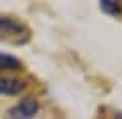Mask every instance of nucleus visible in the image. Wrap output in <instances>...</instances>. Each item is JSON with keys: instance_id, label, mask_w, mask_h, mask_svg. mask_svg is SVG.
I'll return each instance as SVG.
<instances>
[{"instance_id": "nucleus-1", "label": "nucleus", "mask_w": 122, "mask_h": 119, "mask_svg": "<svg viewBox=\"0 0 122 119\" xmlns=\"http://www.w3.org/2000/svg\"><path fill=\"white\" fill-rule=\"evenodd\" d=\"M30 36V30L25 22L16 20L12 16H0V40H10V43H26Z\"/></svg>"}, {"instance_id": "nucleus-3", "label": "nucleus", "mask_w": 122, "mask_h": 119, "mask_svg": "<svg viewBox=\"0 0 122 119\" xmlns=\"http://www.w3.org/2000/svg\"><path fill=\"white\" fill-rule=\"evenodd\" d=\"M25 89V83L12 77H0V95H18Z\"/></svg>"}, {"instance_id": "nucleus-5", "label": "nucleus", "mask_w": 122, "mask_h": 119, "mask_svg": "<svg viewBox=\"0 0 122 119\" xmlns=\"http://www.w3.org/2000/svg\"><path fill=\"white\" fill-rule=\"evenodd\" d=\"M100 8H102V12H108V14H112V16H120L122 14V4L112 2V0H102Z\"/></svg>"}, {"instance_id": "nucleus-4", "label": "nucleus", "mask_w": 122, "mask_h": 119, "mask_svg": "<svg viewBox=\"0 0 122 119\" xmlns=\"http://www.w3.org/2000/svg\"><path fill=\"white\" fill-rule=\"evenodd\" d=\"M22 67V63L12 55H2L0 53V69H6V71H18Z\"/></svg>"}, {"instance_id": "nucleus-2", "label": "nucleus", "mask_w": 122, "mask_h": 119, "mask_svg": "<svg viewBox=\"0 0 122 119\" xmlns=\"http://www.w3.org/2000/svg\"><path fill=\"white\" fill-rule=\"evenodd\" d=\"M37 113H39V103L33 97L20 99V101L14 107H10V111H8L10 119H33Z\"/></svg>"}]
</instances>
